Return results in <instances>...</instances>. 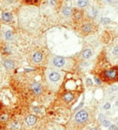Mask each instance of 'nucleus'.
Returning <instances> with one entry per match:
<instances>
[{
  "instance_id": "nucleus-1",
  "label": "nucleus",
  "mask_w": 118,
  "mask_h": 130,
  "mask_svg": "<svg viewBox=\"0 0 118 130\" xmlns=\"http://www.w3.org/2000/svg\"><path fill=\"white\" fill-rule=\"evenodd\" d=\"M116 77H117V68L116 67L104 71L103 73V78H105V79L116 80Z\"/></svg>"
},
{
  "instance_id": "nucleus-2",
  "label": "nucleus",
  "mask_w": 118,
  "mask_h": 130,
  "mask_svg": "<svg viewBox=\"0 0 118 130\" xmlns=\"http://www.w3.org/2000/svg\"><path fill=\"white\" fill-rule=\"evenodd\" d=\"M53 63L57 68H64L67 65V60L62 56H56L53 58Z\"/></svg>"
},
{
  "instance_id": "nucleus-3",
  "label": "nucleus",
  "mask_w": 118,
  "mask_h": 130,
  "mask_svg": "<svg viewBox=\"0 0 118 130\" xmlns=\"http://www.w3.org/2000/svg\"><path fill=\"white\" fill-rule=\"evenodd\" d=\"M75 119L78 123H84L88 119V113L86 110H80L76 114Z\"/></svg>"
},
{
  "instance_id": "nucleus-4",
  "label": "nucleus",
  "mask_w": 118,
  "mask_h": 130,
  "mask_svg": "<svg viewBox=\"0 0 118 130\" xmlns=\"http://www.w3.org/2000/svg\"><path fill=\"white\" fill-rule=\"evenodd\" d=\"M60 73L56 72V71H51V72L48 74V79L52 82H58L60 79Z\"/></svg>"
},
{
  "instance_id": "nucleus-5",
  "label": "nucleus",
  "mask_w": 118,
  "mask_h": 130,
  "mask_svg": "<svg viewBox=\"0 0 118 130\" xmlns=\"http://www.w3.org/2000/svg\"><path fill=\"white\" fill-rule=\"evenodd\" d=\"M31 89H32L35 94H39L42 92V86L37 82H34V83L31 84Z\"/></svg>"
},
{
  "instance_id": "nucleus-6",
  "label": "nucleus",
  "mask_w": 118,
  "mask_h": 130,
  "mask_svg": "<svg viewBox=\"0 0 118 130\" xmlns=\"http://www.w3.org/2000/svg\"><path fill=\"white\" fill-rule=\"evenodd\" d=\"M32 59L36 63H39L43 61L44 59V54H42L41 52H36L33 54V56H32Z\"/></svg>"
},
{
  "instance_id": "nucleus-7",
  "label": "nucleus",
  "mask_w": 118,
  "mask_h": 130,
  "mask_svg": "<svg viewBox=\"0 0 118 130\" xmlns=\"http://www.w3.org/2000/svg\"><path fill=\"white\" fill-rule=\"evenodd\" d=\"M74 18L76 19V21H81L84 16V12L82 10H79V9H76L74 11Z\"/></svg>"
},
{
  "instance_id": "nucleus-8",
  "label": "nucleus",
  "mask_w": 118,
  "mask_h": 130,
  "mask_svg": "<svg viewBox=\"0 0 118 130\" xmlns=\"http://www.w3.org/2000/svg\"><path fill=\"white\" fill-rule=\"evenodd\" d=\"M92 25L90 23H85L82 26V31L85 34H88V33L91 32L92 31Z\"/></svg>"
},
{
  "instance_id": "nucleus-9",
  "label": "nucleus",
  "mask_w": 118,
  "mask_h": 130,
  "mask_svg": "<svg viewBox=\"0 0 118 130\" xmlns=\"http://www.w3.org/2000/svg\"><path fill=\"white\" fill-rule=\"evenodd\" d=\"M26 122L29 126H33L36 122V117L35 115H29L26 118Z\"/></svg>"
},
{
  "instance_id": "nucleus-10",
  "label": "nucleus",
  "mask_w": 118,
  "mask_h": 130,
  "mask_svg": "<svg viewBox=\"0 0 118 130\" xmlns=\"http://www.w3.org/2000/svg\"><path fill=\"white\" fill-rule=\"evenodd\" d=\"M2 19L4 22H10L13 21V15L10 13H3L2 14Z\"/></svg>"
},
{
  "instance_id": "nucleus-11",
  "label": "nucleus",
  "mask_w": 118,
  "mask_h": 130,
  "mask_svg": "<svg viewBox=\"0 0 118 130\" xmlns=\"http://www.w3.org/2000/svg\"><path fill=\"white\" fill-rule=\"evenodd\" d=\"M91 55H92V51L89 48L85 49V50L83 51V53H82V57L84 58V59H89Z\"/></svg>"
},
{
  "instance_id": "nucleus-12",
  "label": "nucleus",
  "mask_w": 118,
  "mask_h": 130,
  "mask_svg": "<svg viewBox=\"0 0 118 130\" xmlns=\"http://www.w3.org/2000/svg\"><path fill=\"white\" fill-rule=\"evenodd\" d=\"M4 65L6 66V69L8 70H11V69H13L14 68V62H13L12 60H5L4 61Z\"/></svg>"
},
{
  "instance_id": "nucleus-13",
  "label": "nucleus",
  "mask_w": 118,
  "mask_h": 130,
  "mask_svg": "<svg viewBox=\"0 0 118 130\" xmlns=\"http://www.w3.org/2000/svg\"><path fill=\"white\" fill-rule=\"evenodd\" d=\"M63 99H64V101H66L67 103H70V102L74 99V95H73L72 93L67 92L63 95Z\"/></svg>"
},
{
  "instance_id": "nucleus-14",
  "label": "nucleus",
  "mask_w": 118,
  "mask_h": 130,
  "mask_svg": "<svg viewBox=\"0 0 118 130\" xmlns=\"http://www.w3.org/2000/svg\"><path fill=\"white\" fill-rule=\"evenodd\" d=\"M62 13H63V15H65V16H70L71 14H72V8L69 7V6H65V7L62 9Z\"/></svg>"
},
{
  "instance_id": "nucleus-15",
  "label": "nucleus",
  "mask_w": 118,
  "mask_h": 130,
  "mask_svg": "<svg viewBox=\"0 0 118 130\" xmlns=\"http://www.w3.org/2000/svg\"><path fill=\"white\" fill-rule=\"evenodd\" d=\"M89 5V1L88 0H78L77 2V6L80 8H84Z\"/></svg>"
},
{
  "instance_id": "nucleus-16",
  "label": "nucleus",
  "mask_w": 118,
  "mask_h": 130,
  "mask_svg": "<svg viewBox=\"0 0 118 130\" xmlns=\"http://www.w3.org/2000/svg\"><path fill=\"white\" fill-rule=\"evenodd\" d=\"M98 14V10L95 7H91V10H89V15L91 17H96Z\"/></svg>"
},
{
  "instance_id": "nucleus-17",
  "label": "nucleus",
  "mask_w": 118,
  "mask_h": 130,
  "mask_svg": "<svg viewBox=\"0 0 118 130\" xmlns=\"http://www.w3.org/2000/svg\"><path fill=\"white\" fill-rule=\"evenodd\" d=\"M5 36H6V38L7 40H12V38H13V33H12V31L7 30L6 32V34H5Z\"/></svg>"
},
{
  "instance_id": "nucleus-18",
  "label": "nucleus",
  "mask_w": 118,
  "mask_h": 130,
  "mask_svg": "<svg viewBox=\"0 0 118 130\" xmlns=\"http://www.w3.org/2000/svg\"><path fill=\"white\" fill-rule=\"evenodd\" d=\"M47 2L52 6H55L57 5V0H47Z\"/></svg>"
},
{
  "instance_id": "nucleus-19",
  "label": "nucleus",
  "mask_w": 118,
  "mask_h": 130,
  "mask_svg": "<svg viewBox=\"0 0 118 130\" xmlns=\"http://www.w3.org/2000/svg\"><path fill=\"white\" fill-rule=\"evenodd\" d=\"M111 22V20L109 18H102L101 19V22L103 24H107V23H109Z\"/></svg>"
},
{
  "instance_id": "nucleus-20",
  "label": "nucleus",
  "mask_w": 118,
  "mask_h": 130,
  "mask_svg": "<svg viewBox=\"0 0 118 130\" xmlns=\"http://www.w3.org/2000/svg\"><path fill=\"white\" fill-rule=\"evenodd\" d=\"M8 119L7 115L6 114H3V115L0 116V120H2V121H6Z\"/></svg>"
},
{
  "instance_id": "nucleus-21",
  "label": "nucleus",
  "mask_w": 118,
  "mask_h": 130,
  "mask_svg": "<svg viewBox=\"0 0 118 130\" xmlns=\"http://www.w3.org/2000/svg\"><path fill=\"white\" fill-rule=\"evenodd\" d=\"M102 125H103L104 126H110L111 123L109 122L108 120H105V119H104V120L102 121Z\"/></svg>"
},
{
  "instance_id": "nucleus-22",
  "label": "nucleus",
  "mask_w": 118,
  "mask_h": 130,
  "mask_svg": "<svg viewBox=\"0 0 118 130\" xmlns=\"http://www.w3.org/2000/svg\"><path fill=\"white\" fill-rule=\"evenodd\" d=\"M110 107H111L110 103H105V104H104L103 108L105 109V110H108V109H110Z\"/></svg>"
},
{
  "instance_id": "nucleus-23",
  "label": "nucleus",
  "mask_w": 118,
  "mask_h": 130,
  "mask_svg": "<svg viewBox=\"0 0 118 130\" xmlns=\"http://www.w3.org/2000/svg\"><path fill=\"white\" fill-rule=\"evenodd\" d=\"M33 110H34V111H36V113H40V112H41V110L39 108H37V107H33Z\"/></svg>"
},
{
  "instance_id": "nucleus-24",
  "label": "nucleus",
  "mask_w": 118,
  "mask_h": 130,
  "mask_svg": "<svg viewBox=\"0 0 118 130\" xmlns=\"http://www.w3.org/2000/svg\"><path fill=\"white\" fill-rule=\"evenodd\" d=\"M109 130H118V128L115 125H112V126L109 127Z\"/></svg>"
},
{
  "instance_id": "nucleus-25",
  "label": "nucleus",
  "mask_w": 118,
  "mask_h": 130,
  "mask_svg": "<svg viewBox=\"0 0 118 130\" xmlns=\"http://www.w3.org/2000/svg\"><path fill=\"white\" fill-rule=\"evenodd\" d=\"M114 54L115 56H117V55H118V47H117V46L114 47Z\"/></svg>"
},
{
  "instance_id": "nucleus-26",
  "label": "nucleus",
  "mask_w": 118,
  "mask_h": 130,
  "mask_svg": "<svg viewBox=\"0 0 118 130\" xmlns=\"http://www.w3.org/2000/svg\"><path fill=\"white\" fill-rule=\"evenodd\" d=\"M83 105H84V102H82V103H81L80 104L78 105V106L76 108V110H79V109H80V108H82V106H83Z\"/></svg>"
},
{
  "instance_id": "nucleus-27",
  "label": "nucleus",
  "mask_w": 118,
  "mask_h": 130,
  "mask_svg": "<svg viewBox=\"0 0 118 130\" xmlns=\"http://www.w3.org/2000/svg\"><path fill=\"white\" fill-rule=\"evenodd\" d=\"M94 79H95V82H96V83H98L99 85H100V83H101V82H100V80L99 79V78H97V77H95Z\"/></svg>"
},
{
  "instance_id": "nucleus-28",
  "label": "nucleus",
  "mask_w": 118,
  "mask_h": 130,
  "mask_svg": "<svg viewBox=\"0 0 118 130\" xmlns=\"http://www.w3.org/2000/svg\"><path fill=\"white\" fill-rule=\"evenodd\" d=\"M87 84H88V85H90V86H91V85H92V82H91V79H89V78H88V79H87Z\"/></svg>"
},
{
  "instance_id": "nucleus-29",
  "label": "nucleus",
  "mask_w": 118,
  "mask_h": 130,
  "mask_svg": "<svg viewBox=\"0 0 118 130\" xmlns=\"http://www.w3.org/2000/svg\"><path fill=\"white\" fill-rule=\"evenodd\" d=\"M14 1H15V0H6V2L9 3V4H11V3H13Z\"/></svg>"
},
{
  "instance_id": "nucleus-30",
  "label": "nucleus",
  "mask_w": 118,
  "mask_h": 130,
  "mask_svg": "<svg viewBox=\"0 0 118 130\" xmlns=\"http://www.w3.org/2000/svg\"><path fill=\"white\" fill-rule=\"evenodd\" d=\"M106 2H107V3H111L112 2V0H105Z\"/></svg>"
},
{
  "instance_id": "nucleus-31",
  "label": "nucleus",
  "mask_w": 118,
  "mask_h": 130,
  "mask_svg": "<svg viewBox=\"0 0 118 130\" xmlns=\"http://www.w3.org/2000/svg\"><path fill=\"white\" fill-rule=\"evenodd\" d=\"M91 130H99V129H98V128H91Z\"/></svg>"
}]
</instances>
